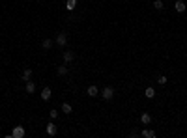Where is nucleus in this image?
I'll list each match as a JSON object with an SVG mask.
<instances>
[{
    "label": "nucleus",
    "instance_id": "aec40b11",
    "mask_svg": "<svg viewBox=\"0 0 187 138\" xmlns=\"http://www.w3.org/2000/svg\"><path fill=\"white\" fill-rule=\"evenodd\" d=\"M49 116L53 117V120H56V117H58V112H56V110H50V112H49Z\"/></svg>",
    "mask_w": 187,
    "mask_h": 138
},
{
    "label": "nucleus",
    "instance_id": "6ab92c4d",
    "mask_svg": "<svg viewBox=\"0 0 187 138\" xmlns=\"http://www.w3.org/2000/svg\"><path fill=\"white\" fill-rule=\"evenodd\" d=\"M166 80H169V79H166V76H165V75H161V76H159V79H157V82H159L161 86H165V84H166Z\"/></svg>",
    "mask_w": 187,
    "mask_h": 138
},
{
    "label": "nucleus",
    "instance_id": "423d86ee",
    "mask_svg": "<svg viewBox=\"0 0 187 138\" xmlns=\"http://www.w3.org/2000/svg\"><path fill=\"white\" fill-rule=\"evenodd\" d=\"M45 131H47V134H49V136H54V134L58 132V127L54 125V123H49V125H47V129H45Z\"/></svg>",
    "mask_w": 187,
    "mask_h": 138
},
{
    "label": "nucleus",
    "instance_id": "1a4fd4ad",
    "mask_svg": "<svg viewBox=\"0 0 187 138\" xmlns=\"http://www.w3.org/2000/svg\"><path fill=\"white\" fill-rule=\"evenodd\" d=\"M50 97H53V93H50V88H43V91H41V99H43V101H49Z\"/></svg>",
    "mask_w": 187,
    "mask_h": 138
},
{
    "label": "nucleus",
    "instance_id": "4468645a",
    "mask_svg": "<svg viewBox=\"0 0 187 138\" xmlns=\"http://www.w3.org/2000/svg\"><path fill=\"white\" fill-rule=\"evenodd\" d=\"M62 110H64V114H71V112H73L71 105H68V103H64V105H62Z\"/></svg>",
    "mask_w": 187,
    "mask_h": 138
},
{
    "label": "nucleus",
    "instance_id": "9b49d317",
    "mask_svg": "<svg viewBox=\"0 0 187 138\" xmlns=\"http://www.w3.org/2000/svg\"><path fill=\"white\" fill-rule=\"evenodd\" d=\"M21 79H23V80H30V79H32V69H24Z\"/></svg>",
    "mask_w": 187,
    "mask_h": 138
},
{
    "label": "nucleus",
    "instance_id": "20e7f679",
    "mask_svg": "<svg viewBox=\"0 0 187 138\" xmlns=\"http://www.w3.org/2000/svg\"><path fill=\"white\" fill-rule=\"evenodd\" d=\"M73 60H75L73 50H64V62H65V64H69V62H73Z\"/></svg>",
    "mask_w": 187,
    "mask_h": 138
},
{
    "label": "nucleus",
    "instance_id": "a211bd4d",
    "mask_svg": "<svg viewBox=\"0 0 187 138\" xmlns=\"http://www.w3.org/2000/svg\"><path fill=\"white\" fill-rule=\"evenodd\" d=\"M75 4H77V0H68V6H65V8H68L69 11H71V9L75 8Z\"/></svg>",
    "mask_w": 187,
    "mask_h": 138
},
{
    "label": "nucleus",
    "instance_id": "f3484780",
    "mask_svg": "<svg viewBox=\"0 0 187 138\" xmlns=\"http://www.w3.org/2000/svg\"><path fill=\"white\" fill-rule=\"evenodd\" d=\"M56 73L58 75H65V73H68V67H65V65H60V67L56 69Z\"/></svg>",
    "mask_w": 187,
    "mask_h": 138
},
{
    "label": "nucleus",
    "instance_id": "dca6fc26",
    "mask_svg": "<svg viewBox=\"0 0 187 138\" xmlns=\"http://www.w3.org/2000/svg\"><path fill=\"white\" fill-rule=\"evenodd\" d=\"M43 49H50V47H53V41H50V39H43Z\"/></svg>",
    "mask_w": 187,
    "mask_h": 138
},
{
    "label": "nucleus",
    "instance_id": "f257e3e1",
    "mask_svg": "<svg viewBox=\"0 0 187 138\" xmlns=\"http://www.w3.org/2000/svg\"><path fill=\"white\" fill-rule=\"evenodd\" d=\"M101 97L103 99H107V101H110L114 97V90L110 88V86H107V88H103V91H101Z\"/></svg>",
    "mask_w": 187,
    "mask_h": 138
},
{
    "label": "nucleus",
    "instance_id": "f03ea898",
    "mask_svg": "<svg viewBox=\"0 0 187 138\" xmlns=\"http://www.w3.org/2000/svg\"><path fill=\"white\" fill-rule=\"evenodd\" d=\"M11 136H13V138H23V136H24V129H23L21 125H17V127H15V129H13Z\"/></svg>",
    "mask_w": 187,
    "mask_h": 138
},
{
    "label": "nucleus",
    "instance_id": "ddd939ff",
    "mask_svg": "<svg viewBox=\"0 0 187 138\" xmlns=\"http://www.w3.org/2000/svg\"><path fill=\"white\" fill-rule=\"evenodd\" d=\"M144 95L148 97V99H154V97H155V90H154V88H146V91H144Z\"/></svg>",
    "mask_w": 187,
    "mask_h": 138
},
{
    "label": "nucleus",
    "instance_id": "6e6552de",
    "mask_svg": "<svg viewBox=\"0 0 187 138\" xmlns=\"http://www.w3.org/2000/svg\"><path fill=\"white\" fill-rule=\"evenodd\" d=\"M140 123H142V125H150V123H151V116L144 112V114L140 116Z\"/></svg>",
    "mask_w": 187,
    "mask_h": 138
},
{
    "label": "nucleus",
    "instance_id": "7ed1b4c3",
    "mask_svg": "<svg viewBox=\"0 0 187 138\" xmlns=\"http://www.w3.org/2000/svg\"><path fill=\"white\" fill-rule=\"evenodd\" d=\"M185 8H187V6L183 4V0H176V2H174V9H176L178 13H183Z\"/></svg>",
    "mask_w": 187,
    "mask_h": 138
},
{
    "label": "nucleus",
    "instance_id": "39448f33",
    "mask_svg": "<svg viewBox=\"0 0 187 138\" xmlns=\"http://www.w3.org/2000/svg\"><path fill=\"white\" fill-rule=\"evenodd\" d=\"M65 43H68V35H65V34H58V35H56V45L64 47Z\"/></svg>",
    "mask_w": 187,
    "mask_h": 138
},
{
    "label": "nucleus",
    "instance_id": "f8f14e48",
    "mask_svg": "<svg viewBox=\"0 0 187 138\" xmlns=\"http://www.w3.org/2000/svg\"><path fill=\"white\" fill-rule=\"evenodd\" d=\"M99 93V90H97V86H88V95H92V97H95Z\"/></svg>",
    "mask_w": 187,
    "mask_h": 138
},
{
    "label": "nucleus",
    "instance_id": "0eeeda50",
    "mask_svg": "<svg viewBox=\"0 0 187 138\" xmlns=\"http://www.w3.org/2000/svg\"><path fill=\"white\" fill-rule=\"evenodd\" d=\"M26 93H34L36 91V82H32V80H26Z\"/></svg>",
    "mask_w": 187,
    "mask_h": 138
},
{
    "label": "nucleus",
    "instance_id": "9d476101",
    "mask_svg": "<svg viewBox=\"0 0 187 138\" xmlns=\"http://www.w3.org/2000/svg\"><path fill=\"white\" fill-rule=\"evenodd\" d=\"M142 136H144V138H155V131H151V129H144V131H142Z\"/></svg>",
    "mask_w": 187,
    "mask_h": 138
},
{
    "label": "nucleus",
    "instance_id": "2eb2a0df",
    "mask_svg": "<svg viewBox=\"0 0 187 138\" xmlns=\"http://www.w3.org/2000/svg\"><path fill=\"white\" fill-rule=\"evenodd\" d=\"M154 8H155V9H163V8H165L163 0H155V2H154Z\"/></svg>",
    "mask_w": 187,
    "mask_h": 138
}]
</instances>
